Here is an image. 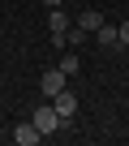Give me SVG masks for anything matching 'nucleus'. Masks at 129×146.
Segmentation results:
<instances>
[{
    "label": "nucleus",
    "instance_id": "obj_10",
    "mask_svg": "<svg viewBox=\"0 0 129 146\" xmlns=\"http://www.w3.org/2000/svg\"><path fill=\"white\" fill-rule=\"evenodd\" d=\"M43 5H47V9H56V5H60V0H43Z\"/></svg>",
    "mask_w": 129,
    "mask_h": 146
},
{
    "label": "nucleus",
    "instance_id": "obj_8",
    "mask_svg": "<svg viewBox=\"0 0 129 146\" xmlns=\"http://www.w3.org/2000/svg\"><path fill=\"white\" fill-rule=\"evenodd\" d=\"M56 69H60V73H64V78H73V73H78V69H82V60H78V56H73V52H69V56H60V64H56Z\"/></svg>",
    "mask_w": 129,
    "mask_h": 146
},
{
    "label": "nucleus",
    "instance_id": "obj_7",
    "mask_svg": "<svg viewBox=\"0 0 129 146\" xmlns=\"http://www.w3.org/2000/svg\"><path fill=\"white\" fill-rule=\"evenodd\" d=\"M95 43H99V47H120V43H116V26H108V22H103V26L95 30Z\"/></svg>",
    "mask_w": 129,
    "mask_h": 146
},
{
    "label": "nucleus",
    "instance_id": "obj_9",
    "mask_svg": "<svg viewBox=\"0 0 129 146\" xmlns=\"http://www.w3.org/2000/svg\"><path fill=\"white\" fill-rule=\"evenodd\" d=\"M116 43H120V47H129V22H120V26H116Z\"/></svg>",
    "mask_w": 129,
    "mask_h": 146
},
{
    "label": "nucleus",
    "instance_id": "obj_5",
    "mask_svg": "<svg viewBox=\"0 0 129 146\" xmlns=\"http://www.w3.org/2000/svg\"><path fill=\"white\" fill-rule=\"evenodd\" d=\"M39 137H43V133L35 129V120H22V125L13 129V142H17V146H35Z\"/></svg>",
    "mask_w": 129,
    "mask_h": 146
},
{
    "label": "nucleus",
    "instance_id": "obj_3",
    "mask_svg": "<svg viewBox=\"0 0 129 146\" xmlns=\"http://www.w3.org/2000/svg\"><path fill=\"white\" fill-rule=\"evenodd\" d=\"M64 82H69V78H64V73H60V69L52 64V69L43 73V78H39V90H43V99H52V95H60V90H64Z\"/></svg>",
    "mask_w": 129,
    "mask_h": 146
},
{
    "label": "nucleus",
    "instance_id": "obj_2",
    "mask_svg": "<svg viewBox=\"0 0 129 146\" xmlns=\"http://www.w3.org/2000/svg\"><path fill=\"white\" fill-rule=\"evenodd\" d=\"M35 129H39V133H56V129H60V116H56L52 103H39V108H35Z\"/></svg>",
    "mask_w": 129,
    "mask_h": 146
},
{
    "label": "nucleus",
    "instance_id": "obj_1",
    "mask_svg": "<svg viewBox=\"0 0 129 146\" xmlns=\"http://www.w3.org/2000/svg\"><path fill=\"white\" fill-rule=\"evenodd\" d=\"M52 108H56V116H60V120H73V116H78V95L64 86L60 95H52Z\"/></svg>",
    "mask_w": 129,
    "mask_h": 146
},
{
    "label": "nucleus",
    "instance_id": "obj_6",
    "mask_svg": "<svg viewBox=\"0 0 129 146\" xmlns=\"http://www.w3.org/2000/svg\"><path fill=\"white\" fill-rule=\"evenodd\" d=\"M78 26H82L86 35H95V30L103 26V13H99V9H82V13H78Z\"/></svg>",
    "mask_w": 129,
    "mask_h": 146
},
{
    "label": "nucleus",
    "instance_id": "obj_4",
    "mask_svg": "<svg viewBox=\"0 0 129 146\" xmlns=\"http://www.w3.org/2000/svg\"><path fill=\"white\" fill-rule=\"evenodd\" d=\"M47 30H52V43H56V47H64V30H69V17H64V9H60V5L47 13Z\"/></svg>",
    "mask_w": 129,
    "mask_h": 146
}]
</instances>
